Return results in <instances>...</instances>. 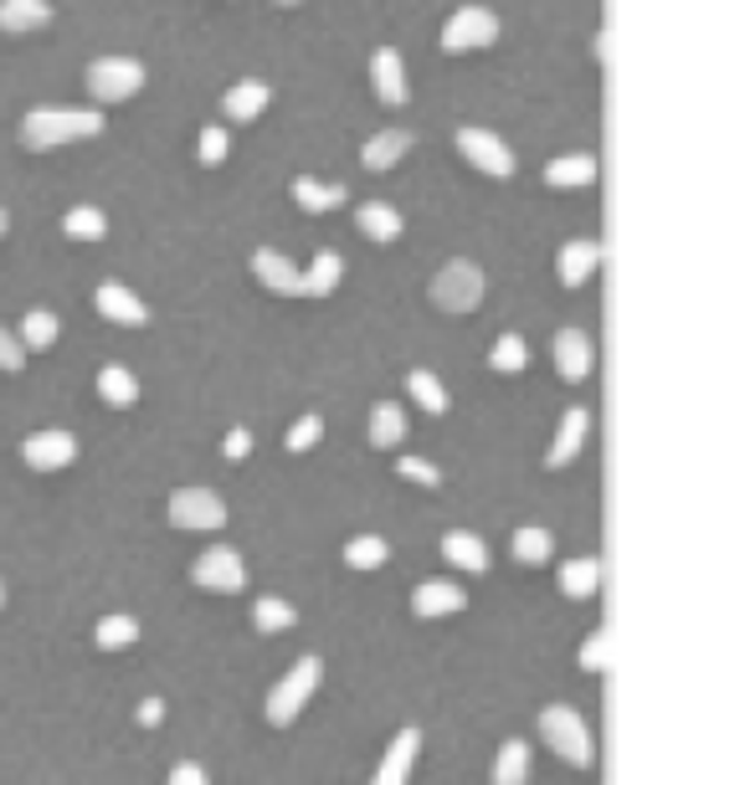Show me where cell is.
Masks as SVG:
<instances>
[{
    "label": "cell",
    "instance_id": "ac0fdd59",
    "mask_svg": "<svg viewBox=\"0 0 750 785\" xmlns=\"http://www.w3.org/2000/svg\"><path fill=\"white\" fill-rule=\"evenodd\" d=\"M406 149H412V133H406V129H386V133H375L371 145L361 149V165L371 175H386V170H396V165L406 160Z\"/></svg>",
    "mask_w": 750,
    "mask_h": 785
},
{
    "label": "cell",
    "instance_id": "4dcf8cb0",
    "mask_svg": "<svg viewBox=\"0 0 750 785\" xmlns=\"http://www.w3.org/2000/svg\"><path fill=\"white\" fill-rule=\"evenodd\" d=\"M406 390H412V400L427 416H443L447 411V390H443V380H437L432 370H412V375H406Z\"/></svg>",
    "mask_w": 750,
    "mask_h": 785
},
{
    "label": "cell",
    "instance_id": "7c38bea8",
    "mask_svg": "<svg viewBox=\"0 0 750 785\" xmlns=\"http://www.w3.org/2000/svg\"><path fill=\"white\" fill-rule=\"evenodd\" d=\"M93 308L103 314L108 324H124V329H139V324L149 319V308L139 304V298L129 294L124 282H98V288H93Z\"/></svg>",
    "mask_w": 750,
    "mask_h": 785
},
{
    "label": "cell",
    "instance_id": "d4e9b609",
    "mask_svg": "<svg viewBox=\"0 0 750 785\" xmlns=\"http://www.w3.org/2000/svg\"><path fill=\"white\" fill-rule=\"evenodd\" d=\"M339 278H345V257L319 252V257H314V267L304 272V298H329L339 288Z\"/></svg>",
    "mask_w": 750,
    "mask_h": 785
},
{
    "label": "cell",
    "instance_id": "ffe728a7",
    "mask_svg": "<svg viewBox=\"0 0 750 785\" xmlns=\"http://www.w3.org/2000/svg\"><path fill=\"white\" fill-rule=\"evenodd\" d=\"M47 21H52V6H47V0H0V31H6V37L41 31Z\"/></svg>",
    "mask_w": 750,
    "mask_h": 785
},
{
    "label": "cell",
    "instance_id": "ba28073f",
    "mask_svg": "<svg viewBox=\"0 0 750 785\" xmlns=\"http://www.w3.org/2000/svg\"><path fill=\"white\" fill-rule=\"evenodd\" d=\"M457 155L478 175H489V180H510L514 175V155L504 149V139L489 129H457Z\"/></svg>",
    "mask_w": 750,
    "mask_h": 785
},
{
    "label": "cell",
    "instance_id": "f546056e",
    "mask_svg": "<svg viewBox=\"0 0 750 785\" xmlns=\"http://www.w3.org/2000/svg\"><path fill=\"white\" fill-rule=\"evenodd\" d=\"M550 555H555V539H550V529H540V524H524V529H514V559H520V565H545Z\"/></svg>",
    "mask_w": 750,
    "mask_h": 785
},
{
    "label": "cell",
    "instance_id": "6da1fadb",
    "mask_svg": "<svg viewBox=\"0 0 750 785\" xmlns=\"http://www.w3.org/2000/svg\"><path fill=\"white\" fill-rule=\"evenodd\" d=\"M98 133H103V113L98 108H37V113L21 119V145L31 155L78 145V139H98Z\"/></svg>",
    "mask_w": 750,
    "mask_h": 785
},
{
    "label": "cell",
    "instance_id": "f35d334b",
    "mask_svg": "<svg viewBox=\"0 0 750 785\" xmlns=\"http://www.w3.org/2000/svg\"><path fill=\"white\" fill-rule=\"evenodd\" d=\"M319 437H324V421H319V416H304V421L288 426L283 447H288V453H308V447H319Z\"/></svg>",
    "mask_w": 750,
    "mask_h": 785
},
{
    "label": "cell",
    "instance_id": "30bf717a",
    "mask_svg": "<svg viewBox=\"0 0 750 785\" xmlns=\"http://www.w3.org/2000/svg\"><path fill=\"white\" fill-rule=\"evenodd\" d=\"M21 457L37 473H62L78 457V441H72V431H37V437L21 441Z\"/></svg>",
    "mask_w": 750,
    "mask_h": 785
},
{
    "label": "cell",
    "instance_id": "52a82bcc",
    "mask_svg": "<svg viewBox=\"0 0 750 785\" xmlns=\"http://www.w3.org/2000/svg\"><path fill=\"white\" fill-rule=\"evenodd\" d=\"M170 524L186 534H211L227 524V504L211 488H180L170 498Z\"/></svg>",
    "mask_w": 750,
    "mask_h": 785
},
{
    "label": "cell",
    "instance_id": "ee69618b",
    "mask_svg": "<svg viewBox=\"0 0 750 785\" xmlns=\"http://www.w3.org/2000/svg\"><path fill=\"white\" fill-rule=\"evenodd\" d=\"M221 453H227L231 463H241V457L253 453V431H247V426H231V431H227V447H221Z\"/></svg>",
    "mask_w": 750,
    "mask_h": 785
},
{
    "label": "cell",
    "instance_id": "74e56055",
    "mask_svg": "<svg viewBox=\"0 0 750 785\" xmlns=\"http://www.w3.org/2000/svg\"><path fill=\"white\" fill-rule=\"evenodd\" d=\"M489 365H494L499 375H520L524 365H530V349H524L520 334H504V339L489 349Z\"/></svg>",
    "mask_w": 750,
    "mask_h": 785
},
{
    "label": "cell",
    "instance_id": "f1b7e54d",
    "mask_svg": "<svg viewBox=\"0 0 750 785\" xmlns=\"http://www.w3.org/2000/svg\"><path fill=\"white\" fill-rule=\"evenodd\" d=\"M98 396L124 411V406H135L139 400V380L124 370V365H103V370H98Z\"/></svg>",
    "mask_w": 750,
    "mask_h": 785
},
{
    "label": "cell",
    "instance_id": "d6a6232c",
    "mask_svg": "<svg viewBox=\"0 0 750 785\" xmlns=\"http://www.w3.org/2000/svg\"><path fill=\"white\" fill-rule=\"evenodd\" d=\"M386 559H391V545H386V539H375V534H361V539H349V545H345L349 570H381Z\"/></svg>",
    "mask_w": 750,
    "mask_h": 785
},
{
    "label": "cell",
    "instance_id": "3957f363",
    "mask_svg": "<svg viewBox=\"0 0 750 785\" xmlns=\"http://www.w3.org/2000/svg\"><path fill=\"white\" fill-rule=\"evenodd\" d=\"M319 678H324L319 657H298V663L283 673L278 688L268 693V724H273V729H288V724L304 714L308 698H314V688H319Z\"/></svg>",
    "mask_w": 750,
    "mask_h": 785
},
{
    "label": "cell",
    "instance_id": "7dc6e473",
    "mask_svg": "<svg viewBox=\"0 0 750 785\" xmlns=\"http://www.w3.org/2000/svg\"><path fill=\"white\" fill-rule=\"evenodd\" d=\"M278 6H304V0H278Z\"/></svg>",
    "mask_w": 750,
    "mask_h": 785
},
{
    "label": "cell",
    "instance_id": "7a4b0ae2",
    "mask_svg": "<svg viewBox=\"0 0 750 785\" xmlns=\"http://www.w3.org/2000/svg\"><path fill=\"white\" fill-rule=\"evenodd\" d=\"M540 734H545V745L555 749L565 765H576V771H586L591 759H596V739H591L586 719H581L576 708L550 704L545 714H540Z\"/></svg>",
    "mask_w": 750,
    "mask_h": 785
},
{
    "label": "cell",
    "instance_id": "603a6c76",
    "mask_svg": "<svg viewBox=\"0 0 750 785\" xmlns=\"http://www.w3.org/2000/svg\"><path fill=\"white\" fill-rule=\"evenodd\" d=\"M221 108H227V119L231 123H253L257 113H263V108H268V88H263V82H231L227 88V98H221Z\"/></svg>",
    "mask_w": 750,
    "mask_h": 785
},
{
    "label": "cell",
    "instance_id": "d6986e66",
    "mask_svg": "<svg viewBox=\"0 0 750 785\" xmlns=\"http://www.w3.org/2000/svg\"><path fill=\"white\" fill-rule=\"evenodd\" d=\"M412 612L427 616V622L453 616V612H463V590H457L453 580H422V586L412 590Z\"/></svg>",
    "mask_w": 750,
    "mask_h": 785
},
{
    "label": "cell",
    "instance_id": "c3c4849f",
    "mask_svg": "<svg viewBox=\"0 0 750 785\" xmlns=\"http://www.w3.org/2000/svg\"><path fill=\"white\" fill-rule=\"evenodd\" d=\"M0 237H6V211H0Z\"/></svg>",
    "mask_w": 750,
    "mask_h": 785
},
{
    "label": "cell",
    "instance_id": "60d3db41",
    "mask_svg": "<svg viewBox=\"0 0 750 785\" xmlns=\"http://www.w3.org/2000/svg\"><path fill=\"white\" fill-rule=\"evenodd\" d=\"M396 473H402V478H412V483H422V488H437V483H443V473H437L432 463H422V457H402V463H396Z\"/></svg>",
    "mask_w": 750,
    "mask_h": 785
},
{
    "label": "cell",
    "instance_id": "277c9868",
    "mask_svg": "<svg viewBox=\"0 0 750 785\" xmlns=\"http://www.w3.org/2000/svg\"><path fill=\"white\" fill-rule=\"evenodd\" d=\"M427 298L443 308V314H473V308L483 304V272L473 262H463V257H457V262H447L443 272L432 278Z\"/></svg>",
    "mask_w": 750,
    "mask_h": 785
},
{
    "label": "cell",
    "instance_id": "4fadbf2b",
    "mask_svg": "<svg viewBox=\"0 0 750 785\" xmlns=\"http://www.w3.org/2000/svg\"><path fill=\"white\" fill-rule=\"evenodd\" d=\"M596 267H602V241H565L561 247V262H555V272H561L565 288H586L591 278H596Z\"/></svg>",
    "mask_w": 750,
    "mask_h": 785
},
{
    "label": "cell",
    "instance_id": "5bb4252c",
    "mask_svg": "<svg viewBox=\"0 0 750 785\" xmlns=\"http://www.w3.org/2000/svg\"><path fill=\"white\" fill-rule=\"evenodd\" d=\"M555 370L576 386V380H586L591 370H596V349H591V339L581 329H561L555 334Z\"/></svg>",
    "mask_w": 750,
    "mask_h": 785
},
{
    "label": "cell",
    "instance_id": "2e32d148",
    "mask_svg": "<svg viewBox=\"0 0 750 785\" xmlns=\"http://www.w3.org/2000/svg\"><path fill=\"white\" fill-rule=\"evenodd\" d=\"M416 749H422V734H416V729H402V734H396V739L386 745V755H381V765H375L371 785H406Z\"/></svg>",
    "mask_w": 750,
    "mask_h": 785
},
{
    "label": "cell",
    "instance_id": "f6af8a7d",
    "mask_svg": "<svg viewBox=\"0 0 750 785\" xmlns=\"http://www.w3.org/2000/svg\"><path fill=\"white\" fill-rule=\"evenodd\" d=\"M170 785H211V781H206L201 765H190V759H186V765H175V771H170Z\"/></svg>",
    "mask_w": 750,
    "mask_h": 785
},
{
    "label": "cell",
    "instance_id": "83f0119b",
    "mask_svg": "<svg viewBox=\"0 0 750 785\" xmlns=\"http://www.w3.org/2000/svg\"><path fill=\"white\" fill-rule=\"evenodd\" d=\"M294 200L304 206L308 216L339 211L345 206V186H324V180H294Z\"/></svg>",
    "mask_w": 750,
    "mask_h": 785
},
{
    "label": "cell",
    "instance_id": "8992f818",
    "mask_svg": "<svg viewBox=\"0 0 750 785\" xmlns=\"http://www.w3.org/2000/svg\"><path fill=\"white\" fill-rule=\"evenodd\" d=\"M139 88H145V67L129 62V57H98L88 67V93L98 103H129Z\"/></svg>",
    "mask_w": 750,
    "mask_h": 785
},
{
    "label": "cell",
    "instance_id": "836d02e7",
    "mask_svg": "<svg viewBox=\"0 0 750 785\" xmlns=\"http://www.w3.org/2000/svg\"><path fill=\"white\" fill-rule=\"evenodd\" d=\"M93 642L103 647V653H119V647L139 642V622L135 616H103V622L93 626Z\"/></svg>",
    "mask_w": 750,
    "mask_h": 785
},
{
    "label": "cell",
    "instance_id": "e0dca14e",
    "mask_svg": "<svg viewBox=\"0 0 750 785\" xmlns=\"http://www.w3.org/2000/svg\"><path fill=\"white\" fill-rule=\"evenodd\" d=\"M586 431H591V416L581 411V406H571L561 421V431H555V441H550L545 453V467H571L581 457V447H586Z\"/></svg>",
    "mask_w": 750,
    "mask_h": 785
},
{
    "label": "cell",
    "instance_id": "4316f807",
    "mask_svg": "<svg viewBox=\"0 0 750 785\" xmlns=\"http://www.w3.org/2000/svg\"><path fill=\"white\" fill-rule=\"evenodd\" d=\"M402 437H406V416H402V406H391V400H381L371 411V447H402Z\"/></svg>",
    "mask_w": 750,
    "mask_h": 785
},
{
    "label": "cell",
    "instance_id": "8d00e7d4",
    "mask_svg": "<svg viewBox=\"0 0 750 785\" xmlns=\"http://www.w3.org/2000/svg\"><path fill=\"white\" fill-rule=\"evenodd\" d=\"M294 622H298V612L283 596H263L253 606V626H257V632H288Z\"/></svg>",
    "mask_w": 750,
    "mask_h": 785
},
{
    "label": "cell",
    "instance_id": "b9f144b4",
    "mask_svg": "<svg viewBox=\"0 0 750 785\" xmlns=\"http://www.w3.org/2000/svg\"><path fill=\"white\" fill-rule=\"evenodd\" d=\"M21 365H27V349H21V339H16L11 329H6V324H0V370H21Z\"/></svg>",
    "mask_w": 750,
    "mask_h": 785
},
{
    "label": "cell",
    "instance_id": "d590c367",
    "mask_svg": "<svg viewBox=\"0 0 750 785\" xmlns=\"http://www.w3.org/2000/svg\"><path fill=\"white\" fill-rule=\"evenodd\" d=\"M21 349H52L57 345V319L47 314V308H31L27 319H21Z\"/></svg>",
    "mask_w": 750,
    "mask_h": 785
},
{
    "label": "cell",
    "instance_id": "44dd1931",
    "mask_svg": "<svg viewBox=\"0 0 750 785\" xmlns=\"http://www.w3.org/2000/svg\"><path fill=\"white\" fill-rule=\"evenodd\" d=\"M545 186H550V190L596 186V160H591V155H561V160L545 165Z\"/></svg>",
    "mask_w": 750,
    "mask_h": 785
},
{
    "label": "cell",
    "instance_id": "9c48e42d",
    "mask_svg": "<svg viewBox=\"0 0 750 785\" xmlns=\"http://www.w3.org/2000/svg\"><path fill=\"white\" fill-rule=\"evenodd\" d=\"M190 580L201 590H216V596H237L241 586H247V570H241V555L227 545L206 549L201 559H196V570H190Z\"/></svg>",
    "mask_w": 750,
    "mask_h": 785
},
{
    "label": "cell",
    "instance_id": "9a60e30c",
    "mask_svg": "<svg viewBox=\"0 0 750 785\" xmlns=\"http://www.w3.org/2000/svg\"><path fill=\"white\" fill-rule=\"evenodd\" d=\"M371 88H375V98L381 103H391V108H402L406 98V67H402V57L391 52V47H381V52H371Z\"/></svg>",
    "mask_w": 750,
    "mask_h": 785
},
{
    "label": "cell",
    "instance_id": "1f68e13d",
    "mask_svg": "<svg viewBox=\"0 0 750 785\" xmlns=\"http://www.w3.org/2000/svg\"><path fill=\"white\" fill-rule=\"evenodd\" d=\"M524 775H530V745H524V739H510L494 759V785H524Z\"/></svg>",
    "mask_w": 750,
    "mask_h": 785
},
{
    "label": "cell",
    "instance_id": "5b68a950",
    "mask_svg": "<svg viewBox=\"0 0 750 785\" xmlns=\"http://www.w3.org/2000/svg\"><path fill=\"white\" fill-rule=\"evenodd\" d=\"M499 41V16L489 6H463V11L447 16L443 27V52L463 57V52H483Z\"/></svg>",
    "mask_w": 750,
    "mask_h": 785
},
{
    "label": "cell",
    "instance_id": "bcb514c9",
    "mask_svg": "<svg viewBox=\"0 0 750 785\" xmlns=\"http://www.w3.org/2000/svg\"><path fill=\"white\" fill-rule=\"evenodd\" d=\"M160 714H165L160 698H145V704H139V724H145V729H155V724H160Z\"/></svg>",
    "mask_w": 750,
    "mask_h": 785
},
{
    "label": "cell",
    "instance_id": "484cf974",
    "mask_svg": "<svg viewBox=\"0 0 750 785\" xmlns=\"http://www.w3.org/2000/svg\"><path fill=\"white\" fill-rule=\"evenodd\" d=\"M596 586H602V559H565L561 565V590L565 596H596Z\"/></svg>",
    "mask_w": 750,
    "mask_h": 785
},
{
    "label": "cell",
    "instance_id": "cb8c5ba5",
    "mask_svg": "<svg viewBox=\"0 0 750 785\" xmlns=\"http://www.w3.org/2000/svg\"><path fill=\"white\" fill-rule=\"evenodd\" d=\"M355 221H361V231L371 241H381V247L402 237V216H396V206H386V200H365L361 211H355Z\"/></svg>",
    "mask_w": 750,
    "mask_h": 785
},
{
    "label": "cell",
    "instance_id": "8fae6325",
    "mask_svg": "<svg viewBox=\"0 0 750 785\" xmlns=\"http://www.w3.org/2000/svg\"><path fill=\"white\" fill-rule=\"evenodd\" d=\"M253 272H257V282H263L268 294H278V298H304V272H298L288 257L273 252V247H257V252H253Z\"/></svg>",
    "mask_w": 750,
    "mask_h": 785
},
{
    "label": "cell",
    "instance_id": "7bdbcfd3",
    "mask_svg": "<svg viewBox=\"0 0 750 785\" xmlns=\"http://www.w3.org/2000/svg\"><path fill=\"white\" fill-rule=\"evenodd\" d=\"M581 667H586V673H606V632L581 642Z\"/></svg>",
    "mask_w": 750,
    "mask_h": 785
},
{
    "label": "cell",
    "instance_id": "681fc988",
    "mask_svg": "<svg viewBox=\"0 0 750 785\" xmlns=\"http://www.w3.org/2000/svg\"><path fill=\"white\" fill-rule=\"evenodd\" d=\"M0 600H6V586H0Z\"/></svg>",
    "mask_w": 750,
    "mask_h": 785
},
{
    "label": "cell",
    "instance_id": "ab89813d",
    "mask_svg": "<svg viewBox=\"0 0 750 785\" xmlns=\"http://www.w3.org/2000/svg\"><path fill=\"white\" fill-rule=\"evenodd\" d=\"M221 160H227V129H216L211 123V129H201V165L216 170Z\"/></svg>",
    "mask_w": 750,
    "mask_h": 785
},
{
    "label": "cell",
    "instance_id": "7402d4cb",
    "mask_svg": "<svg viewBox=\"0 0 750 785\" xmlns=\"http://www.w3.org/2000/svg\"><path fill=\"white\" fill-rule=\"evenodd\" d=\"M443 555H447V565H457V570H468V575H483L489 570V549H483V539L478 534H468V529H453L443 539Z\"/></svg>",
    "mask_w": 750,
    "mask_h": 785
},
{
    "label": "cell",
    "instance_id": "e575fe53",
    "mask_svg": "<svg viewBox=\"0 0 750 785\" xmlns=\"http://www.w3.org/2000/svg\"><path fill=\"white\" fill-rule=\"evenodd\" d=\"M62 231H68L72 241H103L108 221H103V211H98V206H72V211L62 216Z\"/></svg>",
    "mask_w": 750,
    "mask_h": 785
}]
</instances>
